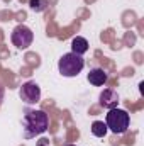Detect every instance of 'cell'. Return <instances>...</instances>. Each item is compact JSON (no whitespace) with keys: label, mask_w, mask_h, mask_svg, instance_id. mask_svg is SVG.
Returning <instances> with one entry per match:
<instances>
[{"label":"cell","mask_w":144,"mask_h":146,"mask_svg":"<svg viewBox=\"0 0 144 146\" xmlns=\"http://www.w3.org/2000/svg\"><path fill=\"white\" fill-rule=\"evenodd\" d=\"M22 126L26 129V138H34L48 131L49 117L44 110H27L22 119Z\"/></svg>","instance_id":"obj_1"},{"label":"cell","mask_w":144,"mask_h":146,"mask_svg":"<svg viewBox=\"0 0 144 146\" xmlns=\"http://www.w3.org/2000/svg\"><path fill=\"white\" fill-rule=\"evenodd\" d=\"M105 124L114 134H124L129 129L131 117H129L127 110L114 107V109H108L107 117H105Z\"/></svg>","instance_id":"obj_2"},{"label":"cell","mask_w":144,"mask_h":146,"mask_svg":"<svg viewBox=\"0 0 144 146\" xmlns=\"http://www.w3.org/2000/svg\"><path fill=\"white\" fill-rule=\"evenodd\" d=\"M83 66H85L83 56L75 54V53H66V54H63V56L59 58V61H58V70H59V73H61L63 76H68V78L80 75L81 70H83Z\"/></svg>","instance_id":"obj_3"},{"label":"cell","mask_w":144,"mask_h":146,"mask_svg":"<svg viewBox=\"0 0 144 146\" xmlns=\"http://www.w3.org/2000/svg\"><path fill=\"white\" fill-rule=\"evenodd\" d=\"M10 41H12V44H14L17 49H27V48L32 44V41H34V34H32V31H31L27 26L19 24V26L12 31Z\"/></svg>","instance_id":"obj_4"},{"label":"cell","mask_w":144,"mask_h":146,"mask_svg":"<svg viewBox=\"0 0 144 146\" xmlns=\"http://www.w3.org/2000/svg\"><path fill=\"white\" fill-rule=\"evenodd\" d=\"M20 100H24L26 104H37L41 100V88L36 82H26L20 90H19Z\"/></svg>","instance_id":"obj_5"},{"label":"cell","mask_w":144,"mask_h":146,"mask_svg":"<svg viewBox=\"0 0 144 146\" xmlns=\"http://www.w3.org/2000/svg\"><path fill=\"white\" fill-rule=\"evenodd\" d=\"M98 102H100V106L105 107V109H114V107H117V104H119V95H117L115 90L105 88V90L100 94Z\"/></svg>","instance_id":"obj_6"},{"label":"cell","mask_w":144,"mask_h":146,"mask_svg":"<svg viewBox=\"0 0 144 146\" xmlns=\"http://www.w3.org/2000/svg\"><path fill=\"white\" fill-rule=\"evenodd\" d=\"M87 78H88V82H90L92 85H95V87H102V85L107 83L108 75H107V72H105L104 68H93V70L88 72Z\"/></svg>","instance_id":"obj_7"},{"label":"cell","mask_w":144,"mask_h":146,"mask_svg":"<svg viewBox=\"0 0 144 146\" xmlns=\"http://www.w3.org/2000/svg\"><path fill=\"white\" fill-rule=\"evenodd\" d=\"M87 51H88V41H87L85 37H81V36L73 37L71 39V53L83 56Z\"/></svg>","instance_id":"obj_8"},{"label":"cell","mask_w":144,"mask_h":146,"mask_svg":"<svg viewBox=\"0 0 144 146\" xmlns=\"http://www.w3.org/2000/svg\"><path fill=\"white\" fill-rule=\"evenodd\" d=\"M107 131H108V127L104 121H95L92 124V134L97 136V138H104L107 134Z\"/></svg>","instance_id":"obj_9"},{"label":"cell","mask_w":144,"mask_h":146,"mask_svg":"<svg viewBox=\"0 0 144 146\" xmlns=\"http://www.w3.org/2000/svg\"><path fill=\"white\" fill-rule=\"evenodd\" d=\"M48 0H29V7L34 12H44L48 9Z\"/></svg>","instance_id":"obj_10"},{"label":"cell","mask_w":144,"mask_h":146,"mask_svg":"<svg viewBox=\"0 0 144 146\" xmlns=\"http://www.w3.org/2000/svg\"><path fill=\"white\" fill-rule=\"evenodd\" d=\"M3 94H5V88L0 85V104H2V100H3Z\"/></svg>","instance_id":"obj_11"},{"label":"cell","mask_w":144,"mask_h":146,"mask_svg":"<svg viewBox=\"0 0 144 146\" xmlns=\"http://www.w3.org/2000/svg\"><path fill=\"white\" fill-rule=\"evenodd\" d=\"M66 146H76V145H66Z\"/></svg>","instance_id":"obj_12"}]
</instances>
